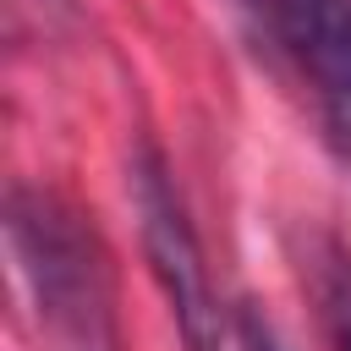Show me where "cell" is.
Here are the masks:
<instances>
[{"label": "cell", "instance_id": "obj_4", "mask_svg": "<svg viewBox=\"0 0 351 351\" xmlns=\"http://www.w3.org/2000/svg\"><path fill=\"white\" fill-rule=\"evenodd\" d=\"M236 351H280V340H274V329L247 307L241 318H236Z\"/></svg>", "mask_w": 351, "mask_h": 351}, {"label": "cell", "instance_id": "obj_3", "mask_svg": "<svg viewBox=\"0 0 351 351\" xmlns=\"http://www.w3.org/2000/svg\"><path fill=\"white\" fill-rule=\"evenodd\" d=\"M132 197H137V219H143V247L154 263V280L165 285V302L176 313V329L186 340V351H230L225 340V313L214 302L208 269H203V247L186 225V208L176 197V181L159 159L154 143L137 148L132 159Z\"/></svg>", "mask_w": 351, "mask_h": 351}, {"label": "cell", "instance_id": "obj_1", "mask_svg": "<svg viewBox=\"0 0 351 351\" xmlns=\"http://www.w3.org/2000/svg\"><path fill=\"white\" fill-rule=\"evenodd\" d=\"M5 236L22 285L38 307V329L55 351H121L115 296L93 225L55 192L16 186L5 203Z\"/></svg>", "mask_w": 351, "mask_h": 351}, {"label": "cell", "instance_id": "obj_5", "mask_svg": "<svg viewBox=\"0 0 351 351\" xmlns=\"http://www.w3.org/2000/svg\"><path fill=\"white\" fill-rule=\"evenodd\" d=\"M329 307H335V335H340V351H351V269H340V274H335Z\"/></svg>", "mask_w": 351, "mask_h": 351}, {"label": "cell", "instance_id": "obj_2", "mask_svg": "<svg viewBox=\"0 0 351 351\" xmlns=\"http://www.w3.org/2000/svg\"><path fill=\"white\" fill-rule=\"evenodd\" d=\"M269 49L307 88L329 154L351 170V0H241Z\"/></svg>", "mask_w": 351, "mask_h": 351}]
</instances>
